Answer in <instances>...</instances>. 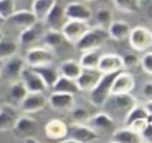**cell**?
Listing matches in <instances>:
<instances>
[{
  "instance_id": "30",
  "label": "cell",
  "mask_w": 152,
  "mask_h": 143,
  "mask_svg": "<svg viewBox=\"0 0 152 143\" xmlns=\"http://www.w3.org/2000/svg\"><path fill=\"white\" fill-rule=\"evenodd\" d=\"M56 4V0H33L32 2V13L38 21H44L45 17L50 9Z\"/></svg>"
},
{
  "instance_id": "49",
  "label": "cell",
  "mask_w": 152,
  "mask_h": 143,
  "mask_svg": "<svg viewBox=\"0 0 152 143\" xmlns=\"http://www.w3.org/2000/svg\"><path fill=\"white\" fill-rule=\"evenodd\" d=\"M109 143H116V142H113V141H110V142H109Z\"/></svg>"
},
{
  "instance_id": "4",
  "label": "cell",
  "mask_w": 152,
  "mask_h": 143,
  "mask_svg": "<svg viewBox=\"0 0 152 143\" xmlns=\"http://www.w3.org/2000/svg\"><path fill=\"white\" fill-rule=\"evenodd\" d=\"M66 137L77 143H94L100 139V134L86 123L74 122L70 125H68Z\"/></svg>"
},
{
  "instance_id": "41",
  "label": "cell",
  "mask_w": 152,
  "mask_h": 143,
  "mask_svg": "<svg viewBox=\"0 0 152 143\" xmlns=\"http://www.w3.org/2000/svg\"><path fill=\"white\" fill-rule=\"evenodd\" d=\"M140 136H141L142 142H145V143H151V142H152V123L148 124V125L141 131Z\"/></svg>"
},
{
  "instance_id": "50",
  "label": "cell",
  "mask_w": 152,
  "mask_h": 143,
  "mask_svg": "<svg viewBox=\"0 0 152 143\" xmlns=\"http://www.w3.org/2000/svg\"><path fill=\"white\" fill-rule=\"evenodd\" d=\"M142 143H145V142H142Z\"/></svg>"
},
{
  "instance_id": "46",
  "label": "cell",
  "mask_w": 152,
  "mask_h": 143,
  "mask_svg": "<svg viewBox=\"0 0 152 143\" xmlns=\"http://www.w3.org/2000/svg\"><path fill=\"white\" fill-rule=\"evenodd\" d=\"M2 22H4V20L0 18V27H1V25H2Z\"/></svg>"
},
{
  "instance_id": "47",
  "label": "cell",
  "mask_w": 152,
  "mask_h": 143,
  "mask_svg": "<svg viewBox=\"0 0 152 143\" xmlns=\"http://www.w3.org/2000/svg\"><path fill=\"white\" fill-rule=\"evenodd\" d=\"M84 1H95V0H84Z\"/></svg>"
},
{
  "instance_id": "3",
  "label": "cell",
  "mask_w": 152,
  "mask_h": 143,
  "mask_svg": "<svg viewBox=\"0 0 152 143\" xmlns=\"http://www.w3.org/2000/svg\"><path fill=\"white\" fill-rule=\"evenodd\" d=\"M129 46L137 52L150 51L152 46V32L145 26H135L131 28L128 34Z\"/></svg>"
},
{
  "instance_id": "18",
  "label": "cell",
  "mask_w": 152,
  "mask_h": 143,
  "mask_svg": "<svg viewBox=\"0 0 152 143\" xmlns=\"http://www.w3.org/2000/svg\"><path fill=\"white\" fill-rule=\"evenodd\" d=\"M44 132L51 141H62L68 136V124L59 118H53L45 124Z\"/></svg>"
},
{
  "instance_id": "33",
  "label": "cell",
  "mask_w": 152,
  "mask_h": 143,
  "mask_svg": "<svg viewBox=\"0 0 152 143\" xmlns=\"http://www.w3.org/2000/svg\"><path fill=\"white\" fill-rule=\"evenodd\" d=\"M18 43L12 39H5L2 38L0 40V60H6L18 52Z\"/></svg>"
},
{
  "instance_id": "17",
  "label": "cell",
  "mask_w": 152,
  "mask_h": 143,
  "mask_svg": "<svg viewBox=\"0 0 152 143\" xmlns=\"http://www.w3.org/2000/svg\"><path fill=\"white\" fill-rule=\"evenodd\" d=\"M87 123L99 134L100 131H104V132L114 131L115 128V121L108 112H99L93 117H89Z\"/></svg>"
},
{
  "instance_id": "24",
  "label": "cell",
  "mask_w": 152,
  "mask_h": 143,
  "mask_svg": "<svg viewBox=\"0 0 152 143\" xmlns=\"http://www.w3.org/2000/svg\"><path fill=\"white\" fill-rule=\"evenodd\" d=\"M42 41L44 43L45 47L51 50L52 52L62 48L68 43L65 40V38L63 37L62 32L61 31H55V30H48L46 32H44V34L42 37Z\"/></svg>"
},
{
  "instance_id": "34",
  "label": "cell",
  "mask_w": 152,
  "mask_h": 143,
  "mask_svg": "<svg viewBox=\"0 0 152 143\" xmlns=\"http://www.w3.org/2000/svg\"><path fill=\"white\" fill-rule=\"evenodd\" d=\"M115 8L122 13H135L140 9V0H113Z\"/></svg>"
},
{
  "instance_id": "37",
  "label": "cell",
  "mask_w": 152,
  "mask_h": 143,
  "mask_svg": "<svg viewBox=\"0 0 152 143\" xmlns=\"http://www.w3.org/2000/svg\"><path fill=\"white\" fill-rule=\"evenodd\" d=\"M71 117L75 122L77 123H87L88 119H89V112L82 108V106H78V108H72L71 109Z\"/></svg>"
},
{
  "instance_id": "36",
  "label": "cell",
  "mask_w": 152,
  "mask_h": 143,
  "mask_svg": "<svg viewBox=\"0 0 152 143\" xmlns=\"http://www.w3.org/2000/svg\"><path fill=\"white\" fill-rule=\"evenodd\" d=\"M15 12L14 0H0V18L5 21Z\"/></svg>"
},
{
  "instance_id": "28",
  "label": "cell",
  "mask_w": 152,
  "mask_h": 143,
  "mask_svg": "<svg viewBox=\"0 0 152 143\" xmlns=\"http://www.w3.org/2000/svg\"><path fill=\"white\" fill-rule=\"evenodd\" d=\"M53 90V92H62V93H69L75 96L76 93H78V89L76 85V82L69 78H65L63 76H59L58 79L56 80V83L52 85L51 87Z\"/></svg>"
},
{
  "instance_id": "31",
  "label": "cell",
  "mask_w": 152,
  "mask_h": 143,
  "mask_svg": "<svg viewBox=\"0 0 152 143\" xmlns=\"http://www.w3.org/2000/svg\"><path fill=\"white\" fill-rule=\"evenodd\" d=\"M100 57H101V54L97 50L83 52L78 63L83 70H97V64H99Z\"/></svg>"
},
{
  "instance_id": "40",
  "label": "cell",
  "mask_w": 152,
  "mask_h": 143,
  "mask_svg": "<svg viewBox=\"0 0 152 143\" xmlns=\"http://www.w3.org/2000/svg\"><path fill=\"white\" fill-rule=\"evenodd\" d=\"M152 123V117H147V118H141V119H137L134 122H132L131 124L128 125H125V126H128L131 128L132 130H134L135 132H138L139 135L141 134V131L148 125Z\"/></svg>"
},
{
  "instance_id": "16",
  "label": "cell",
  "mask_w": 152,
  "mask_h": 143,
  "mask_svg": "<svg viewBox=\"0 0 152 143\" xmlns=\"http://www.w3.org/2000/svg\"><path fill=\"white\" fill-rule=\"evenodd\" d=\"M101 76L102 73L99 70H82L80 76L75 79L78 91L90 92L101 78Z\"/></svg>"
},
{
  "instance_id": "19",
  "label": "cell",
  "mask_w": 152,
  "mask_h": 143,
  "mask_svg": "<svg viewBox=\"0 0 152 143\" xmlns=\"http://www.w3.org/2000/svg\"><path fill=\"white\" fill-rule=\"evenodd\" d=\"M18 117V110L12 104H2L0 106V131H12Z\"/></svg>"
},
{
  "instance_id": "22",
  "label": "cell",
  "mask_w": 152,
  "mask_h": 143,
  "mask_svg": "<svg viewBox=\"0 0 152 143\" xmlns=\"http://www.w3.org/2000/svg\"><path fill=\"white\" fill-rule=\"evenodd\" d=\"M7 20L12 25H14L17 27H20L23 30L26 28V27L32 26L33 24H36L38 21L37 18L34 17V14L32 13V11H28V9H19V11H15Z\"/></svg>"
},
{
  "instance_id": "39",
  "label": "cell",
  "mask_w": 152,
  "mask_h": 143,
  "mask_svg": "<svg viewBox=\"0 0 152 143\" xmlns=\"http://www.w3.org/2000/svg\"><path fill=\"white\" fill-rule=\"evenodd\" d=\"M122 58V65H124V69L126 70H131V69H134L139 65V57L131 52V53H126Z\"/></svg>"
},
{
  "instance_id": "45",
  "label": "cell",
  "mask_w": 152,
  "mask_h": 143,
  "mask_svg": "<svg viewBox=\"0 0 152 143\" xmlns=\"http://www.w3.org/2000/svg\"><path fill=\"white\" fill-rule=\"evenodd\" d=\"M2 38H4V32H2V31H1V28H0V40H1Z\"/></svg>"
},
{
  "instance_id": "9",
  "label": "cell",
  "mask_w": 152,
  "mask_h": 143,
  "mask_svg": "<svg viewBox=\"0 0 152 143\" xmlns=\"http://www.w3.org/2000/svg\"><path fill=\"white\" fill-rule=\"evenodd\" d=\"M88 28H89L88 22L76 21V20H66V22L63 25L61 32L69 44L75 45L82 38V35L87 32Z\"/></svg>"
},
{
  "instance_id": "25",
  "label": "cell",
  "mask_w": 152,
  "mask_h": 143,
  "mask_svg": "<svg viewBox=\"0 0 152 143\" xmlns=\"http://www.w3.org/2000/svg\"><path fill=\"white\" fill-rule=\"evenodd\" d=\"M112 141L116 143H142L141 136L128 126L114 130L112 134Z\"/></svg>"
},
{
  "instance_id": "10",
  "label": "cell",
  "mask_w": 152,
  "mask_h": 143,
  "mask_svg": "<svg viewBox=\"0 0 152 143\" xmlns=\"http://www.w3.org/2000/svg\"><path fill=\"white\" fill-rule=\"evenodd\" d=\"M48 104V98L40 92H28L27 96L20 102V109L25 113H36L42 111Z\"/></svg>"
},
{
  "instance_id": "7",
  "label": "cell",
  "mask_w": 152,
  "mask_h": 143,
  "mask_svg": "<svg viewBox=\"0 0 152 143\" xmlns=\"http://www.w3.org/2000/svg\"><path fill=\"white\" fill-rule=\"evenodd\" d=\"M135 87V77L128 71H119L113 80L110 95L131 93Z\"/></svg>"
},
{
  "instance_id": "38",
  "label": "cell",
  "mask_w": 152,
  "mask_h": 143,
  "mask_svg": "<svg viewBox=\"0 0 152 143\" xmlns=\"http://www.w3.org/2000/svg\"><path fill=\"white\" fill-rule=\"evenodd\" d=\"M139 64L145 73L152 74V53H151V51L144 52L142 57L139 58Z\"/></svg>"
},
{
  "instance_id": "12",
  "label": "cell",
  "mask_w": 152,
  "mask_h": 143,
  "mask_svg": "<svg viewBox=\"0 0 152 143\" xmlns=\"http://www.w3.org/2000/svg\"><path fill=\"white\" fill-rule=\"evenodd\" d=\"M97 70L103 74V73H114L124 70L122 65V58L119 54L115 53H106L101 54L99 64H97Z\"/></svg>"
},
{
  "instance_id": "1",
  "label": "cell",
  "mask_w": 152,
  "mask_h": 143,
  "mask_svg": "<svg viewBox=\"0 0 152 143\" xmlns=\"http://www.w3.org/2000/svg\"><path fill=\"white\" fill-rule=\"evenodd\" d=\"M109 39L107 28L96 26V27H89L87 32L82 35V38L75 44V47L80 52H88V51H95L99 50L107 40Z\"/></svg>"
},
{
  "instance_id": "44",
  "label": "cell",
  "mask_w": 152,
  "mask_h": 143,
  "mask_svg": "<svg viewBox=\"0 0 152 143\" xmlns=\"http://www.w3.org/2000/svg\"><path fill=\"white\" fill-rule=\"evenodd\" d=\"M58 143H77V142H75V141H72V139L68 138V139H62V141H59Z\"/></svg>"
},
{
  "instance_id": "6",
  "label": "cell",
  "mask_w": 152,
  "mask_h": 143,
  "mask_svg": "<svg viewBox=\"0 0 152 143\" xmlns=\"http://www.w3.org/2000/svg\"><path fill=\"white\" fill-rule=\"evenodd\" d=\"M1 69V78L10 82L18 80L20 78L21 71L25 69V60L20 56H13L5 60Z\"/></svg>"
},
{
  "instance_id": "29",
  "label": "cell",
  "mask_w": 152,
  "mask_h": 143,
  "mask_svg": "<svg viewBox=\"0 0 152 143\" xmlns=\"http://www.w3.org/2000/svg\"><path fill=\"white\" fill-rule=\"evenodd\" d=\"M147 117H152V111L150 109V105L148 106H145V105L135 104L128 111V113L126 115V117L124 119V124L125 125H128V124H131L132 122H134L137 119L147 118Z\"/></svg>"
},
{
  "instance_id": "14",
  "label": "cell",
  "mask_w": 152,
  "mask_h": 143,
  "mask_svg": "<svg viewBox=\"0 0 152 143\" xmlns=\"http://www.w3.org/2000/svg\"><path fill=\"white\" fill-rule=\"evenodd\" d=\"M66 15L64 12V7L59 4H55L53 7L50 9L48 15L44 19L45 25L48 26V30H55V31H61L63 25L66 22Z\"/></svg>"
},
{
  "instance_id": "27",
  "label": "cell",
  "mask_w": 152,
  "mask_h": 143,
  "mask_svg": "<svg viewBox=\"0 0 152 143\" xmlns=\"http://www.w3.org/2000/svg\"><path fill=\"white\" fill-rule=\"evenodd\" d=\"M82 67L80 65V63L75 59H66L64 61L61 63L59 67H58V71H59V74L65 77V78H69V79H72L75 80L80 73L82 72Z\"/></svg>"
},
{
  "instance_id": "15",
  "label": "cell",
  "mask_w": 152,
  "mask_h": 143,
  "mask_svg": "<svg viewBox=\"0 0 152 143\" xmlns=\"http://www.w3.org/2000/svg\"><path fill=\"white\" fill-rule=\"evenodd\" d=\"M36 128H37V121L33 117H30L28 115H23L18 117L12 131L17 137L26 138L33 136Z\"/></svg>"
},
{
  "instance_id": "11",
  "label": "cell",
  "mask_w": 152,
  "mask_h": 143,
  "mask_svg": "<svg viewBox=\"0 0 152 143\" xmlns=\"http://www.w3.org/2000/svg\"><path fill=\"white\" fill-rule=\"evenodd\" d=\"M19 79L24 83V85H25V87L27 89L28 92H40V93H43L45 90H48L43 79L39 77V74L32 67L24 69L21 71V74H20Z\"/></svg>"
},
{
  "instance_id": "23",
  "label": "cell",
  "mask_w": 152,
  "mask_h": 143,
  "mask_svg": "<svg viewBox=\"0 0 152 143\" xmlns=\"http://www.w3.org/2000/svg\"><path fill=\"white\" fill-rule=\"evenodd\" d=\"M109 39H113L115 41H122L128 38V34L131 32V26L127 21L124 20H113L112 24L107 28Z\"/></svg>"
},
{
  "instance_id": "42",
  "label": "cell",
  "mask_w": 152,
  "mask_h": 143,
  "mask_svg": "<svg viewBox=\"0 0 152 143\" xmlns=\"http://www.w3.org/2000/svg\"><path fill=\"white\" fill-rule=\"evenodd\" d=\"M141 93L145 98H147L148 100H151L152 98V83L151 82H147L144 84L142 86V90H141Z\"/></svg>"
},
{
  "instance_id": "20",
  "label": "cell",
  "mask_w": 152,
  "mask_h": 143,
  "mask_svg": "<svg viewBox=\"0 0 152 143\" xmlns=\"http://www.w3.org/2000/svg\"><path fill=\"white\" fill-rule=\"evenodd\" d=\"M44 34L43 21H37L30 27H26L19 34V44L23 46H30L36 41L40 40Z\"/></svg>"
},
{
  "instance_id": "26",
  "label": "cell",
  "mask_w": 152,
  "mask_h": 143,
  "mask_svg": "<svg viewBox=\"0 0 152 143\" xmlns=\"http://www.w3.org/2000/svg\"><path fill=\"white\" fill-rule=\"evenodd\" d=\"M32 69L39 74V77L43 79V82H44V84L46 85L48 89H51L52 85L58 79V77L61 76L58 69L52 66V64L44 65V66H38V67H32Z\"/></svg>"
},
{
  "instance_id": "21",
  "label": "cell",
  "mask_w": 152,
  "mask_h": 143,
  "mask_svg": "<svg viewBox=\"0 0 152 143\" xmlns=\"http://www.w3.org/2000/svg\"><path fill=\"white\" fill-rule=\"evenodd\" d=\"M48 103L56 111H66L74 108L75 98L72 95H69V93L52 92L48 98Z\"/></svg>"
},
{
  "instance_id": "2",
  "label": "cell",
  "mask_w": 152,
  "mask_h": 143,
  "mask_svg": "<svg viewBox=\"0 0 152 143\" xmlns=\"http://www.w3.org/2000/svg\"><path fill=\"white\" fill-rule=\"evenodd\" d=\"M118 72L114 73H103L93 90L89 92V100L94 106H103L107 99L110 96V89L113 80Z\"/></svg>"
},
{
  "instance_id": "43",
  "label": "cell",
  "mask_w": 152,
  "mask_h": 143,
  "mask_svg": "<svg viewBox=\"0 0 152 143\" xmlns=\"http://www.w3.org/2000/svg\"><path fill=\"white\" fill-rule=\"evenodd\" d=\"M24 143H43V142H40L39 139H37V138L33 137V136H30V137L24 138Z\"/></svg>"
},
{
  "instance_id": "32",
  "label": "cell",
  "mask_w": 152,
  "mask_h": 143,
  "mask_svg": "<svg viewBox=\"0 0 152 143\" xmlns=\"http://www.w3.org/2000/svg\"><path fill=\"white\" fill-rule=\"evenodd\" d=\"M27 93H28V91H27V89L25 87L24 83L20 79L11 82V85H10V89H8V95H10L12 100L20 104V102L27 96Z\"/></svg>"
},
{
  "instance_id": "35",
  "label": "cell",
  "mask_w": 152,
  "mask_h": 143,
  "mask_svg": "<svg viewBox=\"0 0 152 143\" xmlns=\"http://www.w3.org/2000/svg\"><path fill=\"white\" fill-rule=\"evenodd\" d=\"M95 20L97 22V26L108 28V26L113 21V13L108 8H99L95 13Z\"/></svg>"
},
{
  "instance_id": "5",
  "label": "cell",
  "mask_w": 152,
  "mask_h": 143,
  "mask_svg": "<svg viewBox=\"0 0 152 143\" xmlns=\"http://www.w3.org/2000/svg\"><path fill=\"white\" fill-rule=\"evenodd\" d=\"M55 59V52L46 47H32L25 54V64L30 67H38L52 64Z\"/></svg>"
},
{
  "instance_id": "48",
  "label": "cell",
  "mask_w": 152,
  "mask_h": 143,
  "mask_svg": "<svg viewBox=\"0 0 152 143\" xmlns=\"http://www.w3.org/2000/svg\"><path fill=\"white\" fill-rule=\"evenodd\" d=\"M0 78H1V69H0Z\"/></svg>"
},
{
  "instance_id": "13",
  "label": "cell",
  "mask_w": 152,
  "mask_h": 143,
  "mask_svg": "<svg viewBox=\"0 0 152 143\" xmlns=\"http://www.w3.org/2000/svg\"><path fill=\"white\" fill-rule=\"evenodd\" d=\"M68 20H76L88 22L91 19V11L82 2H70L64 7Z\"/></svg>"
},
{
  "instance_id": "8",
  "label": "cell",
  "mask_w": 152,
  "mask_h": 143,
  "mask_svg": "<svg viewBox=\"0 0 152 143\" xmlns=\"http://www.w3.org/2000/svg\"><path fill=\"white\" fill-rule=\"evenodd\" d=\"M135 104H137V99L132 93H121V95H110L103 105L113 108L114 112L116 113L125 112V117H126L128 111Z\"/></svg>"
}]
</instances>
